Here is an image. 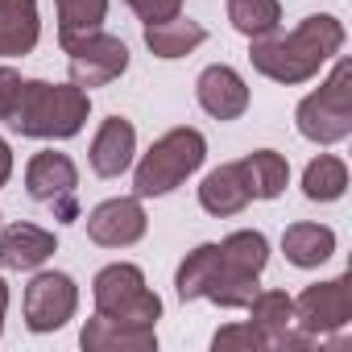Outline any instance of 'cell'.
<instances>
[{
    "mask_svg": "<svg viewBox=\"0 0 352 352\" xmlns=\"http://www.w3.org/2000/svg\"><path fill=\"white\" fill-rule=\"evenodd\" d=\"M348 34L344 21L331 13H311L302 17L290 34H270V38H253L249 42V63L257 75L282 83V87H298L311 83L340 50H344Z\"/></svg>",
    "mask_w": 352,
    "mask_h": 352,
    "instance_id": "1",
    "label": "cell"
},
{
    "mask_svg": "<svg viewBox=\"0 0 352 352\" xmlns=\"http://www.w3.org/2000/svg\"><path fill=\"white\" fill-rule=\"evenodd\" d=\"M91 116V91L75 83H50V79H25L17 112L9 116V129L38 141H71L83 133Z\"/></svg>",
    "mask_w": 352,
    "mask_h": 352,
    "instance_id": "2",
    "label": "cell"
},
{
    "mask_svg": "<svg viewBox=\"0 0 352 352\" xmlns=\"http://www.w3.org/2000/svg\"><path fill=\"white\" fill-rule=\"evenodd\" d=\"M208 162V137L191 124H179L162 133L133 166V195L137 199H162L179 191L191 174Z\"/></svg>",
    "mask_w": 352,
    "mask_h": 352,
    "instance_id": "3",
    "label": "cell"
},
{
    "mask_svg": "<svg viewBox=\"0 0 352 352\" xmlns=\"http://www.w3.org/2000/svg\"><path fill=\"white\" fill-rule=\"evenodd\" d=\"M294 129L311 145H340L352 137V63L348 58L336 54L327 79L298 100Z\"/></svg>",
    "mask_w": 352,
    "mask_h": 352,
    "instance_id": "4",
    "label": "cell"
},
{
    "mask_svg": "<svg viewBox=\"0 0 352 352\" xmlns=\"http://www.w3.org/2000/svg\"><path fill=\"white\" fill-rule=\"evenodd\" d=\"M91 302L100 315L137 323V327H157V319H162V298H157V290H149L141 265H133V261L104 265L91 278Z\"/></svg>",
    "mask_w": 352,
    "mask_h": 352,
    "instance_id": "5",
    "label": "cell"
},
{
    "mask_svg": "<svg viewBox=\"0 0 352 352\" xmlns=\"http://www.w3.org/2000/svg\"><path fill=\"white\" fill-rule=\"evenodd\" d=\"M58 46H63V54H67L71 83L83 87V91L108 87V83H116V79L129 71V46H124L116 34L91 30V34L67 38V42H58Z\"/></svg>",
    "mask_w": 352,
    "mask_h": 352,
    "instance_id": "6",
    "label": "cell"
},
{
    "mask_svg": "<svg viewBox=\"0 0 352 352\" xmlns=\"http://www.w3.org/2000/svg\"><path fill=\"white\" fill-rule=\"evenodd\" d=\"M21 311H25V327L34 336H50V331L67 327L79 311L75 278L63 274V270H34V278L25 286V298H21Z\"/></svg>",
    "mask_w": 352,
    "mask_h": 352,
    "instance_id": "7",
    "label": "cell"
},
{
    "mask_svg": "<svg viewBox=\"0 0 352 352\" xmlns=\"http://www.w3.org/2000/svg\"><path fill=\"white\" fill-rule=\"evenodd\" d=\"M348 323H352V286H348V274L315 282V286H307L294 298V327L307 331L311 340L336 336Z\"/></svg>",
    "mask_w": 352,
    "mask_h": 352,
    "instance_id": "8",
    "label": "cell"
},
{
    "mask_svg": "<svg viewBox=\"0 0 352 352\" xmlns=\"http://www.w3.org/2000/svg\"><path fill=\"white\" fill-rule=\"evenodd\" d=\"M87 236L100 249H133L137 241H145L149 232V216H145V199L137 195H116L104 199L87 212Z\"/></svg>",
    "mask_w": 352,
    "mask_h": 352,
    "instance_id": "9",
    "label": "cell"
},
{
    "mask_svg": "<svg viewBox=\"0 0 352 352\" xmlns=\"http://www.w3.org/2000/svg\"><path fill=\"white\" fill-rule=\"evenodd\" d=\"M195 100H199V108L212 120H241L249 112V100L253 96H249V83H245V75L236 67L212 63L195 79Z\"/></svg>",
    "mask_w": 352,
    "mask_h": 352,
    "instance_id": "10",
    "label": "cell"
},
{
    "mask_svg": "<svg viewBox=\"0 0 352 352\" xmlns=\"http://www.w3.org/2000/svg\"><path fill=\"white\" fill-rule=\"evenodd\" d=\"M75 187H79V170H75L71 153L42 149L25 162V191L34 204H71Z\"/></svg>",
    "mask_w": 352,
    "mask_h": 352,
    "instance_id": "11",
    "label": "cell"
},
{
    "mask_svg": "<svg viewBox=\"0 0 352 352\" xmlns=\"http://www.w3.org/2000/svg\"><path fill=\"white\" fill-rule=\"evenodd\" d=\"M87 162L100 179H120L124 170H133L137 162V129L133 120L124 116H108L100 120L96 137H91V149H87Z\"/></svg>",
    "mask_w": 352,
    "mask_h": 352,
    "instance_id": "12",
    "label": "cell"
},
{
    "mask_svg": "<svg viewBox=\"0 0 352 352\" xmlns=\"http://www.w3.org/2000/svg\"><path fill=\"white\" fill-rule=\"evenodd\" d=\"M58 253V236L42 224H9L0 228V270L34 274Z\"/></svg>",
    "mask_w": 352,
    "mask_h": 352,
    "instance_id": "13",
    "label": "cell"
},
{
    "mask_svg": "<svg viewBox=\"0 0 352 352\" xmlns=\"http://www.w3.org/2000/svg\"><path fill=\"white\" fill-rule=\"evenodd\" d=\"M249 204H253V195H249L241 162H224V166H216V170L204 174V183H199V208L208 216L228 220V216H241Z\"/></svg>",
    "mask_w": 352,
    "mask_h": 352,
    "instance_id": "14",
    "label": "cell"
},
{
    "mask_svg": "<svg viewBox=\"0 0 352 352\" xmlns=\"http://www.w3.org/2000/svg\"><path fill=\"white\" fill-rule=\"evenodd\" d=\"M79 344L87 352H153L157 348V327H137V323H120L108 315H91L79 331Z\"/></svg>",
    "mask_w": 352,
    "mask_h": 352,
    "instance_id": "15",
    "label": "cell"
},
{
    "mask_svg": "<svg viewBox=\"0 0 352 352\" xmlns=\"http://www.w3.org/2000/svg\"><path fill=\"white\" fill-rule=\"evenodd\" d=\"M42 42L38 0H0V58H25Z\"/></svg>",
    "mask_w": 352,
    "mask_h": 352,
    "instance_id": "16",
    "label": "cell"
},
{
    "mask_svg": "<svg viewBox=\"0 0 352 352\" xmlns=\"http://www.w3.org/2000/svg\"><path fill=\"white\" fill-rule=\"evenodd\" d=\"M208 42V30L191 17H170V21H149L145 25V50L162 63H174V58H187L195 54L199 46Z\"/></svg>",
    "mask_w": 352,
    "mask_h": 352,
    "instance_id": "17",
    "label": "cell"
},
{
    "mask_svg": "<svg viewBox=\"0 0 352 352\" xmlns=\"http://www.w3.org/2000/svg\"><path fill=\"white\" fill-rule=\"evenodd\" d=\"M282 253L294 270H319L336 253V232L315 220H298L282 232Z\"/></svg>",
    "mask_w": 352,
    "mask_h": 352,
    "instance_id": "18",
    "label": "cell"
},
{
    "mask_svg": "<svg viewBox=\"0 0 352 352\" xmlns=\"http://www.w3.org/2000/svg\"><path fill=\"white\" fill-rule=\"evenodd\" d=\"M241 170H245V183H249V195L270 204L278 199L286 187H290V162L278 153V149H253L241 157Z\"/></svg>",
    "mask_w": 352,
    "mask_h": 352,
    "instance_id": "19",
    "label": "cell"
},
{
    "mask_svg": "<svg viewBox=\"0 0 352 352\" xmlns=\"http://www.w3.org/2000/svg\"><path fill=\"white\" fill-rule=\"evenodd\" d=\"M245 311H249V323L257 327V336L265 340V348H274V340L294 327V294H286V290H257Z\"/></svg>",
    "mask_w": 352,
    "mask_h": 352,
    "instance_id": "20",
    "label": "cell"
},
{
    "mask_svg": "<svg viewBox=\"0 0 352 352\" xmlns=\"http://www.w3.org/2000/svg\"><path fill=\"white\" fill-rule=\"evenodd\" d=\"M348 191V162L336 153H319L302 170V195L311 204H340Z\"/></svg>",
    "mask_w": 352,
    "mask_h": 352,
    "instance_id": "21",
    "label": "cell"
},
{
    "mask_svg": "<svg viewBox=\"0 0 352 352\" xmlns=\"http://www.w3.org/2000/svg\"><path fill=\"white\" fill-rule=\"evenodd\" d=\"M216 270H220V245H216V241L195 245V249L179 261V270H174V290H179V298H183V302L204 298L208 286H212V278H216Z\"/></svg>",
    "mask_w": 352,
    "mask_h": 352,
    "instance_id": "22",
    "label": "cell"
},
{
    "mask_svg": "<svg viewBox=\"0 0 352 352\" xmlns=\"http://www.w3.org/2000/svg\"><path fill=\"white\" fill-rule=\"evenodd\" d=\"M220 265L236 270V274H253L261 278V270L270 265V241L257 228H236L220 241Z\"/></svg>",
    "mask_w": 352,
    "mask_h": 352,
    "instance_id": "23",
    "label": "cell"
},
{
    "mask_svg": "<svg viewBox=\"0 0 352 352\" xmlns=\"http://www.w3.org/2000/svg\"><path fill=\"white\" fill-rule=\"evenodd\" d=\"M228 25L241 38H270L282 30V0H228Z\"/></svg>",
    "mask_w": 352,
    "mask_h": 352,
    "instance_id": "24",
    "label": "cell"
},
{
    "mask_svg": "<svg viewBox=\"0 0 352 352\" xmlns=\"http://www.w3.org/2000/svg\"><path fill=\"white\" fill-rule=\"evenodd\" d=\"M54 9H58V42H67L91 30H104L108 0H54Z\"/></svg>",
    "mask_w": 352,
    "mask_h": 352,
    "instance_id": "25",
    "label": "cell"
},
{
    "mask_svg": "<svg viewBox=\"0 0 352 352\" xmlns=\"http://www.w3.org/2000/svg\"><path fill=\"white\" fill-rule=\"evenodd\" d=\"M257 290H261V278H253V274H236V270H224V265H220L204 298L216 302V307H224V311H245V307L253 302Z\"/></svg>",
    "mask_w": 352,
    "mask_h": 352,
    "instance_id": "26",
    "label": "cell"
},
{
    "mask_svg": "<svg viewBox=\"0 0 352 352\" xmlns=\"http://www.w3.org/2000/svg\"><path fill=\"white\" fill-rule=\"evenodd\" d=\"M212 348H216V352H261L265 340H261L257 327L245 319V323H224V327L212 336Z\"/></svg>",
    "mask_w": 352,
    "mask_h": 352,
    "instance_id": "27",
    "label": "cell"
},
{
    "mask_svg": "<svg viewBox=\"0 0 352 352\" xmlns=\"http://www.w3.org/2000/svg\"><path fill=\"white\" fill-rule=\"evenodd\" d=\"M21 87H25V75H21V71H13V67H0V120H5V124H9V116L17 112Z\"/></svg>",
    "mask_w": 352,
    "mask_h": 352,
    "instance_id": "28",
    "label": "cell"
},
{
    "mask_svg": "<svg viewBox=\"0 0 352 352\" xmlns=\"http://www.w3.org/2000/svg\"><path fill=\"white\" fill-rule=\"evenodd\" d=\"M124 5L141 17V25H149V21H170V17L183 13V0H124Z\"/></svg>",
    "mask_w": 352,
    "mask_h": 352,
    "instance_id": "29",
    "label": "cell"
},
{
    "mask_svg": "<svg viewBox=\"0 0 352 352\" xmlns=\"http://www.w3.org/2000/svg\"><path fill=\"white\" fill-rule=\"evenodd\" d=\"M9 179H13V145L0 137V191L9 187Z\"/></svg>",
    "mask_w": 352,
    "mask_h": 352,
    "instance_id": "30",
    "label": "cell"
},
{
    "mask_svg": "<svg viewBox=\"0 0 352 352\" xmlns=\"http://www.w3.org/2000/svg\"><path fill=\"white\" fill-rule=\"evenodd\" d=\"M5 319H9V282L0 278V336H5Z\"/></svg>",
    "mask_w": 352,
    "mask_h": 352,
    "instance_id": "31",
    "label": "cell"
}]
</instances>
